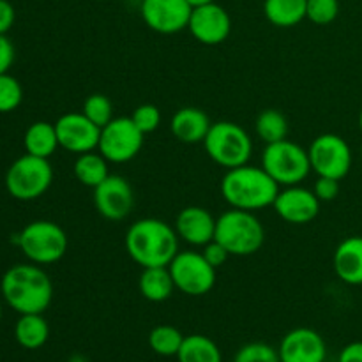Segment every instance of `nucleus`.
Masks as SVG:
<instances>
[{"instance_id": "f257e3e1", "label": "nucleus", "mask_w": 362, "mask_h": 362, "mask_svg": "<svg viewBox=\"0 0 362 362\" xmlns=\"http://www.w3.org/2000/svg\"><path fill=\"white\" fill-rule=\"evenodd\" d=\"M126 251L134 264L145 267H168L179 253V235L168 223L145 218L133 223L126 233Z\"/></svg>"}, {"instance_id": "f03ea898", "label": "nucleus", "mask_w": 362, "mask_h": 362, "mask_svg": "<svg viewBox=\"0 0 362 362\" xmlns=\"http://www.w3.org/2000/svg\"><path fill=\"white\" fill-rule=\"evenodd\" d=\"M0 292L16 313H45L53 299V283L37 264H18L2 276Z\"/></svg>"}, {"instance_id": "7ed1b4c3", "label": "nucleus", "mask_w": 362, "mask_h": 362, "mask_svg": "<svg viewBox=\"0 0 362 362\" xmlns=\"http://www.w3.org/2000/svg\"><path fill=\"white\" fill-rule=\"evenodd\" d=\"M279 186L262 166L243 165L226 170L221 194L232 209L257 212L274 204Z\"/></svg>"}, {"instance_id": "20e7f679", "label": "nucleus", "mask_w": 362, "mask_h": 362, "mask_svg": "<svg viewBox=\"0 0 362 362\" xmlns=\"http://www.w3.org/2000/svg\"><path fill=\"white\" fill-rule=\"evenodd\" d=\"M214 240L230 257H250L264 246L265 230L255 212L230 209L216 219Z\"/></svg>"}, {"instance_id": "39448f33", "label": "nucleus", "mask_w": 362, "mask_h": 362, "mask_svg": "<svg viewBox=\"0 0 362 362\" xmlns=\"http://www.w3.org/2000/svg\"><path fill=\"white\" fill-rule=\"evenodd\" d=\"M204 147L209 158L226 170L247 165L253 154V141L247 131L228 120L212 124Z\"/></svg>"}, {"instance_id": "423d86ee", "label": "nucleus", "mask_w": 362, "mask_h": 362, "mask_svg": "<svg viewBox=\"0 0 362 362\" xmlns=\"http://www.w3.org/2000/svg\"><path fill=\"white\" fill-rule=\"evenodd\" d=\"M262 168L278 182L279 187L297 186L310 175V154L299 144L285 138L265 145L262 152Z\"/></svg>"}, {"instance_id": "0eeeda50", "label": "nucleus", "mask_w": 362, "mask_h": 362, "mask_svg": "<svg viewBox=\"0 0 362 362\" xmlns=\"http://www.w3.org/2000/svg\"><path fill=\"white\" fill-rule=\"evenodd\" d=\"M18 246L32 264L49 265L64 258L69 239L60 225L48 219H37L21 230Z\"/></svg>"}, {"instance_id": "6e6552de", "label": "nucleus", "mask_w": 362, "mask_h": 362, "mask_svg": "<svg viewBox=\"0 0 362 362\" xmlns=\"http://www.w3.org/2000/svg\"><path fill=\"white\" fill-rule=\"evenodd\" d=\"M53 182V168L48 159L25 154L9 166L6 173V189L13 198L32 202L41 198Z\"/></svg>"}, {"instance_id": "1a4fd4ad", "label": "nucleus", "mask_w": 362, "mask_h": 362, "mask_svg": "<svg viewBox=\"0 0 362 362\" xmlns=\"http://www.w3.org/2000/svg\"><path fill=\"white\" fill-rule=\"evenodd\" d=\"M175 288L189 297H200L216 285V271L197 251H179L168 265Z\"/></svg>"}, {"instance_id": "9d476101", "label": "nucleus", "mask_w": 362, "mask_h": 362, "mask_svg": "<svg viewBox=\"0 0 362 362\" xmlns=\"http://www.w3.org/2000/svg\"><path fill=\"white\" fill-rule=\"evenodd\" d=\"M311 170L318 177H331V179H345L352 168V148L345 138L334 133H325L311 141L310 148Z\"/></svg>"}, {"instance_id": "9b49d317", "label": "nucleus", "mask_w": 362, "mask_h": 362, "mask_svg": "<svg viewBox=\"0 0 362 362\" xmlns=\"http://www.w3.org/2000/svg\"><path fill=\"white\" fill-rule=\"evenodd\" d=\"M144 138L131 117H117L101 129L98 151L110 163H127L140 154Z\"/></svg>"}, {"instance_id": "f8f14e48", "label": "nucleus", "mask_w": 362, "mask_h": 362, "mask_svg": "<svg viewBox=\"0 0 362 362\" xmlns=\"http://www.w3.org/2000/svg\"><path fill=\"white\" fill-rule=\"evenodd\" d=\"M193 7L187 0H141L140 14L151 30L158 34H177L187 28Z\"/></svg>"}, {"instance_id": "ddd939ff", "label": "nucleus", "mask_w": 362, "mask_h": 362, "mask_svg": "<svg viewBox=\"0 0 362 362\" xmlns=\"http://www.w3.org/2000/svg\"><path fill=\"white\" fill-rule=\"evenodd\" d=\"M94 207L108 221H122L134 207V193L124 177L110 173L94 187Z\"/></svg>"}, {"instance_id": "4468645a", "label": "nucleus", "mask_w": 362, "mask_h": 362, "mask_svg": "<svg viewBox=\"0 0 362 362\" xmlns=\"http://www.w3.org/2000/svg\"><path fill=\"white\" fill-rule=\"evenodd\" d=\"M59 145L67 152L80 156L85 152L98 151L101 127L92 124L81 112L64 113L55 122Z\"/></svg>"}, {"instance_id": "2eb2a0df", "label": "nucleus", "mask_w": 362, "mask_h": 362, "mask_svg": "<svg viewBox=\"0 0 362 362\" xmlns=\"http://www.w3.org/2000/svg\"><path fill=\"white\" fill-rule=\"evenodd\" d=\"M187 30L202 45L218 46L228 39L232 32V18L226 13L225 7L216 2L194 7L191 11Z\"/></svg>"}, {"instance_id": "dca6fc26", "label": "nucleus", "mask_w": 362, "mask_h": 362, "mask_svg": "<svg viewBox=\"0 0 362 362\" xmlns=\"http://www.w3.org/2000/svg\"><path fill=\"white\" fill-rule=\"evenodd\" d=\"M320 204L322 202L313 191L297 184V186L279 189L272 207L283 221L290 225H308L318 216Z\"/></svg>"}, {"instance_id": "f3484780", "label": "nucleus", "mask_w": 362, "mask_h": 362, "mask_svg": "<svg viewBox=\"0 0 362 362\" xmlns=\"http://www.w3.org/2000/svg\"><path fill=\"white\" fill-rule=\"evenodd\" d=\"M281 362H325L327 345L317 331L308 327L292 329L279 343Z\"/></svg>"}, {"instance_id": "a211bd4d", "label": "nucleus", "mask_w": 362, "mask_h": 362, "mask_svg": "<svg viewBox=\"0 0 362 362\" xmlns=\"http://www.w3.org/2000/svg\"><path fill=\"white\" fill-rule=\"evenodd\" d=\"M175 232L179 239L191 246L204 247L211 240H214L216 233V218L204 207L182 209L175 219Z\"/></svg>"}, {"instance_id": "6ab92c4d", "label": "nucleus", "mask_w": 362, "mask_h": 362, "mask_svg": "<svg viewBox=\"0 0 362 362\" xmlns=\"http://www.w3.org/2000/svg\"><path fill=\"white\" fill-rule=\"evenodd\" d=\"M332 267L343 283L362 285V237L352 235L338 244L332 257Z\"/></svg>"}, {"instance_id": "aec40b11", "label": "nucleus", "mask_w": 362, "mask_h": 362, "mask_svg": "<svg viewBox=\"0 0 362 362\" xmlns=\"http://www.w3.org/2000/svg\"><path fill=\"white\" fill-rule=\"evenodd\" d=\"M212 122L207 113L194 106H186L173 113L170 129L172 134L182 144H204Z\"/></svg>"}, {"instance_id": "412c9836", "label": "nucleus", "mask_w": 362, "mask_h": 362, "mask_svg": "<svg viewBox=\"0 0 362 362\" xmlns=\"http://www.w3.org/2000/svg\"><path fill=\"white\" fill-rule=\"evenodd\" d=\"M138 288L151 303H165L172 297L175 283L168 267H145L141 269Z\"/></svg>"}, {"instance_id": "4be33fe9", "label": "nucleus", "mask_w": 362, "mask_h": 362, "mask_svg": "<svg viewBox=\"0 0 362 362\" xmlns=\"http://www.w3.org/2000/svg\"><path fill=\"white\" fill-rule=\"evenodd\" d=\"M23 145L27 154L49 159L55 154L57 148L60 147L59 136H57L55 131V124L45 122V120L30 124L28 129L25 131Z\"/></svg>"}, {"instance_id": "5701e85b", "label": "nucleus", "mask_w": 362, "mask_h": 362, "mask_svg": "<svg viewBox=\"0 0 362 362\" xmlns=\"http://www.w3.org/2000/svg\"><path fill=\"white\" fill-rule=\"evenodd\" d=\"M14 338L18 345L27 350H37L45 346L49 338V325L42 313L21 315L14 325Z\"/></svg>"}, {"instance_id": "b1692460", "label": "nucleus", "mask_w": 362, "mask_h": 362, "mask_svg": "<svg viewBox=\"0 0 362 362\" xmlns=\"http://www.w3.org/2000/svg\"><path fill=\"white\" fill-rule=\"evenodd\" d=\"M308 0H265L264 14L269 23L279 28H290L306 20Z\"/></svg>"}, {"instance_id": "393cba45", "label": "nucleus", "mask_w": 362, "mask_h": 362, "mask_svg": "<svg viewBox=\"0 0 362 362\" xmlns=\"http://www.w3.org/2000/svg\"><path fill=\"white\" fill-rule=\"evenodd\" d=\"M108 163V159L99 151L85 152L74 161V177L80 184L94 189L110 175Z\"/></svg>"}, {"instance_id": "a878e982", "label": "nucleus", "mask_w": 362, "mask_h": 362, "mask_svg": "<svg viewBox=\"0 0 362 362\" xmlns=\"http://www.w3.org/2000/svg\"><path fill=\"white\" fill-rule=\"evenodd\" d=\"M179 362H223L219 346L204 334L186 336L177 354Z\"/></svg>"}, {"instance_id": "bb28decb", "label": "nucleus", "mask_w": 362, "mask_h": 362, "mask_svg": "<svg viewBox=\"0 0 362 362\" xmlns=\"http://www.w3.org/2000/svg\"><path fill=\"white\" fill-rule=\"evenodd\" d=\"M255 131L265 145L276 144V141L285 140L286 134H288V120L278 110H264L257 117Z\"/></svg>"}, {"instance_id": "cd10ccee", "label": "nucleus", "mask_w": 362, "mask_h": 362, "mask_svg": "<svg viewBox=\"0 0 362 362\" xmlns=\"http://www.w3.org/2000/svg\"><path fill=\"white\" fill-rule=\"evenodd\" d=\"M186 336L173 325H158L148 332V346L163 357H177Z\"/></svg>"}, {"instance_id": "c85d7f7f", "label": "nucleus", "mask_w": 362, "mask_h": 362, "mask_svg": "<svg viewBox=\"0 0 362 362\" xmlns=\"http://www.w3.org/2000/svg\"><path fill=\"white\" fill-rule=\"evenodd\" d=\"M81 113L90 120L92 124H95L98 127H105L106 124L112 122L115 117H113V105L105 94H90L83 103V108Z\"/></svg>"}, {"instance_id": "c756f323", "label": "nucleus", "mask_w": 362, "mask_h": 362, "mask_svg": "<svg viewBox=\"0 0 362 362\" xmlns=\"http://www.w3.org/2000/svg\"><path fill=\"white\" fill-rule=\"evenodd\" d=\"M23 101L21 83L9 73L0 74V113H11Z\"/></svg>"}, {"instance_id": "7c9ffc66", "label": "nucleus", "mask_w": 362, "mask_h": 362, "mask_svg": "<svg viewBox=\"0 0 362 362\" xmlns=\"http://www.w3.org/2000/svg\"><path fill=\"white\" fill-rule=\"evenodd\" d=\"M233 362H281L279 352L262 341L247 343L233 357Z\"/></svg>"}, {"instance_id": "2f4dec72", "label": "nucleus", "mask_w": 362, "mask_h": 362, "mask_svg": "<svg viewBox=\"0 0 362 362\" xmlns=\"http://www.w3.org/2000/svg\"><path fill=\"white\" fill-rule=\"evenodd\" d=\"M339 0H308L306 18L315 25H329L338 18Z\"/></svg>"}, {"instance_id": "473e14b6", "label": "nucleus", "mask_w": 362, "mask_h": 362, "mask_svg": "<svg viewBox=\"0 0 362 362\" xmlns=\"http://www.w3.org/2000/svg\"><path fill=\"white\" fill-rule=\"evenodd\" d=\"M131 120L144 134H151L161 126V112L154 105H140L134 108Z\"/></svg>"}, {"instance_id": "72a5a7b5", "label": "nucleus", "mask_w": 362, "mask_h": 362, "mask_svg": "<svg viewBox=\"0 0 362 362\" xmlns=\"http://www.w3.org/2000/svg\"><path fill=\"white\" fill-rule=\"evenodd\" d=\"M313 193L320 202H332L339 194V180L331 179V177H318L315 182Z\"/></svg>"}, {"instance_id": "f704fd0d", "label": "nucleus", "mask_w": 362, "mask_h": 362, "mask_svg": "<svg viewBox=\"0 0 362 362\" xmlns=\"http://www.w3.org/2000/svg\"><path fill=\"white\" fill-rule=\"evenodd\" d=\"M202 255L205 257V260L212 265L214 269H219L221 265H225V262L228 260L230 253L218 243V240H211L209 244H205Z\"/></svg>"}, {"instance_id": "c9c22d12", "label": "nucleus", "mask_w": 362, "mask_h": 362, "mask_svg": "<svg viewBox=\"0 0 362 362\" xmlns=\"http://www.w3.org/2000/svg\"><path fill=\"white\" fill-rule=\"evenodd\" d=\"M14 45L7 35H0V74L9 73L14 62Z\"/></svg>"}, {"instance_id": "e433bc0d", "label": "nucleus", "mask_w": 362, "mask_h": 362, "mask_svg": "<svg viewBox=\"0 0 362 362\" xmlns=\"http://www.w3.org/2000/svg\"><path fill=\"white\" fill-rule=\"evenodd\" d=\"M16 13L9 0H0V35H6L13 28Z\"/></svg>"}, {"instance_id": "4c0bfd02", "label": "nucleus", "mask_w": 362, "mask_h": 362, "mask_svg": "<svg viewBox=\"0 0 362 362\" xmlns=\"http://www.w3.org/2000/svg\"><path fill=\"white\" fill-rule=\"evenodd\" d=\"M338 362H362V341L349 343L339 352Z\"/></svg>"}, {"instance_id": "58836bf2", "label": "nucleus", "mask_w": 362, "mask_h": 362, "mask_svg": "<svg viewBox=\"0 0 362 362\" xmlns=\"http://www.w3.org/2000/svg\"><path fill=\"white\" fill-rule=\"evenodd\" d=\"M216 2V0H187V4H189L191 7H200V6H207V4H212Z\"/></svg>"}, {"instance_id": "ea45409f", "label": "nucleus", "mask_w": 362, "mask_h": 362, "mask_svg": "<svg viewBox=\"0 0 362 362\" xmlns=\"http://www.w3.org/2000/svg\"><path fill=\"white\" fill-rule=\"evenodd\" d=\"M359 129H361V133H362V110H361V113H359Z\"/></svg>"}, {"instance_id": "a19ab883", "label": "nucleus", "mask_w": 362, "mask_h": 362, "mask_svg": "<svg viewBox=\"0 0 362 362\" xmlns=\"http://www.w3.org/2000/svg\"><path fill=\"white\" fill-rule=\"evenodd\" d=\"M0 322H2V304H0Z\"/></svg>"}, {"instance_id": "79ce46f5", "label": "nucleus", "mask_w": 362, "mask_h": 362, "mask_svg": "<svg viewBox=\"0 0 362 362\" xmlns=\"http://www.w3.org/2000/svg\"><path fill=\"white\" fill-rule=\"evenodd\" d=\"M361 159H362V145H361Z\"/></svg>"}]
</instances>
